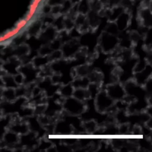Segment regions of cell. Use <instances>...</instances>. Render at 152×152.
I'll return each instance as SVG.
<instances>
[{
  "mask_svg": "<svg viewBox=\"0 0 152 152\" xmlns=\"http://www.w3.org/2000/svg\"><path fill=\"white\" fill-rule=\"evenodd\" d=\"M105 90L115 102L123 100L126 95L123 84L118 82L110 83L107 86Z\"/></svg>",
  "mask_w": 152,
  "mask_h": 152,
  "instance_id": "3957f363",
  "label": "cell"
},
{
  "mask_svg": "<svg viewBox=\"0 0 152 152\" xmlns=\"http://www.w3.org/2000/svg\"><path fill=\"white\" fill-rule=\"evenodd\" d=\"M89 80L87 77H77L71 83L75 89L87 88L90 84Z\"/></svg>",
  "mask_w": 152,
  "mask_h": 152,
  "instance_id": "52a82bcc",
  "label": "cell"
},
{
  "mask_svg": "<svg viewBox=\"0 0 152 152\" xmlns=\"http://www.w3.org/2000/svg\"><path fill=\"white\" fill-rule=\"evenodd\" d=\"M152 66L148 64L146 67L140 72L133 73V80L140 86H143L152 77Z\"/></svg>",
  "mask_w": 152,
  "mask_h": 152,
  "instance_id": "277c9868",
  "label": "cell"
},
{
  "mask_svg": "<svg viewBox=\"0 0 152 152\" xmlns=\"http://www.w3.org/2000/svg\"><path fill=\"white\" fill-rule=\"evenodd\" d=\"M100 85L96 83H90L87 88V90L88 91L90 96L91 99H95L99 92L101 90Z\"/></svg>",
  "mask_w": 152,
  "mask_h": 152,
  "instance_id": "8fae6325",
  "label": "cell"
},
{
  "mask_svg": "<svg viewBox=\"0 0 152 152\" xmlns=\"http://www.w3.org/2000/svg\"><path fill=\"white\" fill-rule=\"evenodd\" d=\"M78 138L73 137H66L64 139V142L65 145L68 146H72L78 144Z\"/></svg>",
  "mask_w": 152,
  "mask_h": 152,
  "instance_id": "7c38bea8",
  "label": "cell"
},
{
  "mask_svg": "<svg viewBox=\"0 0 152 152\" xmlns=\"http://www.w3.org/2000/svg\"><path fill=\"white\" fill-rule=\"evenodd\" d=\"M94 102L96 110L100 113H111L115 108V101L108 96L105 89L100 91L94 99Z\"/></svg>",
  "mask_w": 152,
  "mask_h": 152,
  "instance_id": "6da1fadb",
  "label": "cell"
},
{
  "mask_svg": "<svg viewBox=\"0 0 152 152\" xmlns=\"http://www.w3.org/2000/svg\"><path fill=\"white\" fill-rule=\"evenodd\" d=\"M63 107L67 114L78 116L81 115L87 109L86 103L73 96L64 99Z\"/></svg>",
  "mask_w": 152,
  "mask_h": 152,
  "instance_id": "7a4b0ae2",
  "label": "cell"
},
{
  "mask_svg": "<svg viewBox=\"0 0 152 152\" xmlns=\"http://www.w3.org/2000/svg\"><path fill=\"white\" fill-rule=\"evenodd\" d=\"M88 79L89 80L90 82L92 83L101 85L103 80V75L98 71H92L88 75Z\"/></svg>",
  "mask_w": 152,
  "mask_h": 152,
  "instance_id": "30bf717a",
  "label": "cell"
},
{
  "mask_svg": "<svg viewBox=\"0 0 152 152\" xmlns=\"http://www.w3.org/2000/svg\"><path fill=\"white\" fill-rule=\"evenodd\" d=\"M56 131L60 135L70 136L73 132L74 129L66 121H61L57 124Z\"/></svg>",
  "mask_w": 152,
  "mask_h": 152,
  "instance_id": "5b68a950",
  "label": "cell"
},
{
  "mask_svg": "<svg viewBox=\"0 0 152 152\" xmlns=\"http://www.w3.org/2000/svg\"><path fill=\"white\" fill-rule=\"evenodd\" d=\"M83 130L88 133H93L97 129V124L94 120H90L86 121L82 124Z\"/></svg>",
  "mask_w": 152,
  "mask_h": 152,
  "instance_id": "9c48e42d",
  "label": "cell"
},
{
  "mask_svg": "<svg viewBox=\"0 0 152 152\" xmlns=\"http://www.w3.org/2000/svg\"><path fill=\"white\" fill-rule=\"evenodd\" d=\"M73 97L85 103L91 99L90 96L87 88L75 89Z\"/></svg>",
  "mask_w": 152,
  "mask_h": 152,
  "instance_id": "8992f818",
  "label": "cell"
},
{
  "mask_svg": "<svg viewBox=\"0 0 152 152\" xmlns=\"http://www.w3.org/2000/svg\"><path fill=\"white\" fill-rule=\"evenodd\" d=\"M140 145L142 148H144V149L145 148L148 149V148H150L151 145L148 140H141V141H140Z\"/></svg>",
  "mask_w": 152,
  "mask_h": 152,
  "instance_id": "4fadbf2b",
  "label": "cell"
},
{
  "mask_svg": "<svg viewBox=\"0 0 152 152\" xmlns=\"http://www.w3.org/2000/svg\"><path fill=\"white\" fill-rule=\"evenodd\" d=\"M75 88L72 83L64 84L59 89V93L61 96L64 99L73 96Z\"/></svg>",
  "mask_w": 152,
  "mask_h": 152,
  "instance_id": "ba28073f",
  "label": "cell"
}]
</instances>
